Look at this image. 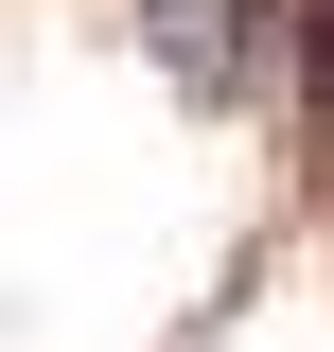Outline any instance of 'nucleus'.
<instances>
[{
  "mask_svg": "<svg viewBox=\"0 0 334 352\" xmlns=\"http://www.w3.org/2000/svg\"><path fill=\"white\" fill-rule=\"evenodd\" d=\"M141 36H159V71L194 88V106H247V88H264V36H282V0H141Z\"/></svg>",
  "mask_w": 334,
  "mask_h": 352,
  "instance_id": "f257e3e1",
  "label": "nucleus"
}]
</instances>
